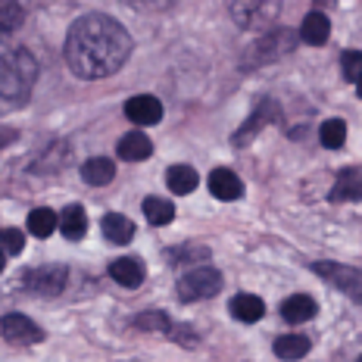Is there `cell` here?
Returning <instances> with one entry per match:
<instances>
[{
	"mask_svg": "<svg viewBox=\"0 0 362 362\" xmlns=\"http://www.w3.org/2000/svg\"><path fill=\"white\" fill-rule=\"evenodd\" d=\"M35 78L37 63L28 50H0V97L4 100H25L28 90L35 88Z\"/></svg>",
	"mask_w": 362,
	"mask_h": 362,
	"instance_id": "7a4b0ae2",
	"label": "cell"
},
{
	"mask_svg": "<svg viewBox=\"0 0 362 362\" xmlns=\"http://www.w3.org/2000/svg\"><path fill=\"white\" fill-rule=\"evenodd\" d=\"M313 272L322 275L325 281H331L341 293H346L350 300L362 303V272L341 266V262H313Z\"/></svg>",
	"mask_w": 362,
	"mask_h": 362,
	"instance_id": "5b68a950",
	"label": "cell"
},
{
	"mask_svg": "<svg viewBox=\"0 0 362 362\" xmlns=\"http://www.w3.org/2000/svg\"><path fill=\"white\" fill-rule=\"evenodd\" d=\"M356 362H362V356H359V359H356Z\"/></svg>",
	"mask_w": 362,
	"mask_h": 362,
	"instance_id": "e575fe53",
	"label": "cell"
},
{
	"mask_svg": "<svg viewBox=\"0 0 362 362\" xmlns=\"http://www.w3.org/2000/svg\"><path fill=\"white\" fill-rule=\"evenodd\" d=\"M57 228L63 231V238L81 240V238H85V231H88V216H85V209H81V206H66L63 213H59V225H57Z\"/></svg>",
	"mask_w": 362,
	"mask_h": 362,
	"instance_id": "9a60e30c",
	"label": "cell"
},
{
	"mask_svg": "<svg viewBox=\"0 0 362 362\" xmlns=\"http://www.w3.org/2000/svg\"><path fill=\"white\" fill-rule=\"evenodd\" d=\"M319 141H322V147H328V150L344 147V141H346V125H344V119H328V122L319 128Z\"/></svg>",
	"mask_w": 362,
	"mask_h": 362,
	"instance_id": "d4e9b609",
	"label": "cell"
},
{
	"mask_svg": "<svg viewBox=\"0 0 362 362\" xmlns=\"http://www.w3.org/2000/svg\"><path fill=\"white\" fill-rule=\"evenodd\" d=\"M209 191L216 200H238L244 194V181L231 169H213L209 172Z\"/></svg>",
	"mask_w": 362,
	"mask_h": 362,
	"instance_id": "7c38bea8",
	"label": "cell"
},
{
	"mask_svg": "<svg viewBox=\"0 0 362 362\" xmlns=\"http://www.w3.org/2000/svg\"><path fill=\"white\" fill-rule=\"evenodd\" d=\"M315 313H319V303H315L313 297H306V293H293V297H288L281 303V315H284V322H291V325L315 319Z\"/></svg>",
	"mask_w": 362,
	"mask_h": 362,
	"instance_id": "4fadbf2b",
	"label": "cell"
},
{
	"mask_svg": "<svg viewBox=\"0 0 362 362\" xmlns=\"http://www.w3.org/2000/svg\"><path fill=\"white\" fill-rule=\"evenodd\" d=\"M275 119H278V103H275V100H259V107L253 110V116H250L244 125L238 128V134H235V144H238V147H244L247 141H253V134L259 132L262 125L275 122Z\"/></svg>",
	"mask_w": 362,
	"mask_h": 362,
	"instance_id": "30bf717a",
	"label": "cell"
},
{
	"mask_svg": "<svg viewBox=\"0 0 362 362\" xmlns=\"http://www.w3.org/2000/svg\"><path fill=\"white\" fill-rule=\"evenodd\" d=\"M0 247L10 256H16V253H22V247H25V235H22L19 228H4L0 231Z\"/></svg>",
	"mask_w": 362,
	"mask_h": 362,
	"instance_id": "4316f807",
	"label": "cell"
},
{
	"mask_svg": "<svg viewBox=\"0 0 362 362\" xmlns=\"http://www.w3.org/2000/svg\"><path fill=\"white\" fill-rule=\"evenodd\" d=\"M225 4L240 28H269L281 10V0H225Z\"/></svg>",
	"mask_w": 362,
	"mask_h": 362,
	"instance_id": "3957f363",
	"label": "cell"
},
{
	"mask_svg": "<svg viewBox=\"0 0 362 362\" xmlns=\"http://www.w3.org/2000/svg\"><path fill=\"white\" fill-rule=\"evenodd\" d=\"M132 6H141V10H169L175 0H125Z\"/></svg>",
	"mask_w": 362,
	"mask_h": 362,
	"instance_id": "f546056e",
	"label": "cell"
},
{
	"mask_svg": "<svg viewBox=\"0 0 362 362\" xmlns=\"http://www.w3.org/2000/svg\"><path fill=\"white\" fill-rule=\"evenodd\" d=\"M187 256H194V262H200V256H209V250H206V247H181V250L169 253V259H175V266H181Z\"/></svg>",
	"mask_w": 362,
	"mask_h": 362,
	"instance_id": "f1b7e54d",
	"label": "cell"
},
{
	"mask_svg": "<svg viewBox=\"0 0 362 362\" xmlns=\"http://www.w3.org/2000/svg\"><path fill=\"white\" fill-rule=\"evenodd\" d=\"M13 141H16V132H13V128H0V150L10 147Z\"/></svg>",
	"mask_w": 362,
	"mask_h": 362,
	"instance_id": "4dcf8cb0",
	"label": "cell"
},
{
	"mask_svg": "<svg viewBox=\"0 0 362 362\" xmlns=\"http://www.w3.org/2000/svg\"><path fill=\"white\" fill-rule=\"evenodd\" d=\"M134 325H138L141 331H165V334H169L172 322H169L165 313H160V309H147V313H141L138 319H134Z\"/></svg>",
	"mask_w": 362,
	"mask_h": 362,
	"instance_id": "484cf974",
	"label": "cell"
},
{
	"mask_svg": "<svg viewBox=\"0 0 362 362\" xmlns=\"http://www.w3.org/2000/svg\"><path fill=\"white\" fill-rule=\"evenodd\" d=\"M22 19H25V10H22L19 0H0V41L16 32Z\"/></svg>",
	"mask_w": 362,
	"mask_h": 362,
	"instance_id": "7402d4cb",
	"label": "cell"
},
{
	"mask_svg": "<svg viewBox=\"0 0 362 362\" xmlns=\"http://www.w3.org/2000/svg\"><path fill=\"white\" fill-rule=\"evenodd\" d=\"M150 153H153V144H150V138H144L141 132H128L125 138L119 141V156H122V160L138 163V160H147Z\"/></svg>",
	"mask_w": 362,
	"mask_h": 362,
	"instance_id": "e0dca14e",
	"label": "cell"
},
{
	"mask_svg": "<svg viewBox=\"0 0 362 362\" xmlns=\"http://www.w3.org/2000/svg\"><path fill=\"white\" fill-rule=\"evenodd\" d=\"M165 181H169V191L178 194V197H185V194H191L194 187H197V172L191 169V165H172L169 172H165Z\"/></svg>",
	"mask_w": 362,
	"mask_h": 362,
	"instance_id": "ffe728a7",
	"label": "cell"
},
{
	"mask_svg": "<svg viewBox=\"0 0 362 362\" xmlns=\"http://www.w3.org/2000/svg\"><path fill=\"white\" fill-rule=\"evenodd\" d=\"M57 225H59V218H57L54 209H47V206L28 213V231H32L35 238H50L57 231Z\"/></svg>",
	"mask_w": 362,
	"mask_h": 362,
	"instance_id": "603a6c76",
	"label": "cell"
},
{
	"mask_svg": "<svg viewBox=\"0 0 362 362\" xmlns=\"http://www.w3.org/2000/svg\"><path fill=\"white\" fill-rule=\"evenodd\" d=\"M125 116L132 119L134 125H156L163 119V103L150 94H138L125 103Z\"/></svg>",
	"mask_w": 362,
	"mask_h": 362,
	"instance_id": "9c48e42d",
	"label": "cell"
},
{
	"mask_svg": "<svg viewBox=\"0 0 362 362\" xmlns=\"http://www.w3.org/2000/svg\"><path fill=\"white\" fill-rule=\"evenodd\" d=\"M331 200L334 203H350V200H362V169H344L341 175L334 178V187H331Z\"/></svg>",
	"mask_w": 362,
	"mask_h": 362,
	"instance_id": "8fae6325",
	"label": "cell"
},
{
	"mask_svg": "<svg viewBox=\"0 0 362 362\" xmlns=\"http://www.w3.org/2000/svg\"><path fill=\"white\" fill-rule=\"evenodd\" d=\"M110 278L116 284H122V288L134 291L144 284V262L138 259V256H122V259H112L110 262Z\"/></svg>",
	"mask_w": 362,
	"mask_h": 362,
	"instance_id": "ba28073f",
	"label": "cell"
},
{
	"mask_svg": "<svg viewBox=\"0 0 362 362\" xmlns=\"http://www.w3.org/2000/svg\"><path fill=\"white\" fill-rule=\"evenodd\" d=\"M81 178L88 185H107V181L116 178V163L107 160V156H94V160L81 165Z\"/></svg>",
	"mask_w": 362,
	"mask_h": 362,
	"instance_id": "ac0fdd59",
	"label": "cell"
},
{
	"mask_svg": "<svg viewBox=\"0 0 362 362\" xmlns=\"http://www.w3.org/2000/svg\"><path fill=\"white\" fill-rule=\"evenodd\" d=\"M132 54V35L103 13L75 19L66 37V63L78 78H110Z\"/></svg>",
	"mask_w": 362,
	"mask_h": 362,
	"instance_id": "6da1fadb",
	"label": "cell"
},
{
	"mask_svg": "<svg viewBox=\"0 0 362 362\" xmlns=\"http://www.w3.org/2000/svg\"><path fill=\"white\" fill-rule=\"evenodd\" d=\"M231 315H235L238 322H259L262 315H266V303H262L259 297H253V293H238V297L231 300Z\"/></svg>",
	"mask_w": 362,
	"mask_h": 362,
	"instance_id": "2e32d148",
	"label": "cell"
},
{
	"mask_svg": "<svg viewBox=\"0 0 362 362\" xmlns=\"http://www.w3.org/2000/svg\"><path fill=\"white\" fill-rule=\"evenodd\" d=\"M103 235H107L112 244H128L134 238V222L125 218L122 213H110L103 216Z\"/></svg>",
	"mask_w": 362,
	"mask_h": 362,
	"instance_id": "d6986e66",
	"label": "cell"
},
{
	"mask_svg": "<svg viewBox=\"0 0 362 362\" xmlns=\"http://www.w3.org/2000/svg\"><path fill=\"white\" fill-rule=\"evenodd\" d=\"M222 291V272L213 269V266H197L191 269L187 275H181L178 281V297L181 300H209Z\"/></svg>",
	"mask_w": 362,
	"mask_h": 362,
	"instance_id": "277c9868",
	"label": "cell"
},
{
	"mask_svg": "<svg viewBox=\"0 0 362 362\" xmlns=\"http://www.w3.org/2000/svg\"><path fill=\"white\" fill-rule=\"evenodd\" d=\"M309 337H303V334H284V337H278L275 341V356L278 359H300V356H306L309 353Z\"/></svg>",
	"mask_w": 362,
	"mask_h": 362,
	"instance_id": "44dd1931",
	"label": "cell"
},
{
	"mask_svg": "<svg viewBox=\"0 0 362 362\" xmlns=\"http://www.w3.org/2000/svg\"><path fill=\"white\" fill-rule=\"evenodd\" d=\"M69 272L66 266H41V269H28L22 272V288L37 293V297H57L66 288Z\"/></svg>",
	"mask_w": 362,
	"mask_h": 362,
	"instance_id": "8992f818",
	"label": "cell"
},
{
	"mask_svg": "<svg viewBox=\"0 0 362 362\" xmlns=\"http://www.w3.org/2000/svg\"><path fill=\"white\" fill-rule=\"evenodd\" d=\"M356 90H359V97H362V75H359V78H356Z\"/></svg>",
	"mask_w": 362,
	"mask_h": 362,
	"instance_id": "d6a6232c",
	"label": "cell"
},
{
	"mask_svg": "<svg viewBox=\"0 0 362 362\" xmlns=\"http://www.w3.org/2000/svg\"><path fill=\"white\" fill-rule=\"evenodd\" d=\"M0 334H4L10 344H16V346H28V344H41L44 341V331L37 328L32 319H25L22 313L4 315V319H0Z\"/></svg>",
	"mask_w": 362,
	"mask_h": 362,
	"instance_id": "52a82bcc",
	"label": "cell"
},
{
	"mask_svg": "<svg viewBox=\"0 0 362 362\" xmlns=\"http://www.w3.org/2000/svg\"><path fill=\"white\" fill-rule=\"evenodd\" d=\"M328 35H331V22L325 13H306V19H303V28H300V37H303L306 44H313V47H322V44L328 41Z\"/></svg>",
	"mask_w": 362,
	"mask_h": 362,
	"instance_id": "5bb4252c",
	"label": "cell"
},
{
	"mask_svg": "<svg viewBox=\"0 0 362 362\" xmlns=\"http://www.w3.org/2000/svg\"><path fill=\"white\" fill-rule=\"evenodd\" d=\"M4 266H6V256H4V250H0V272H4Z\"/></svg>",
	"mask_w": 362,
	"mask_h": 362,
	"instance_id": "1f68e13d",
	"label": "cell"
},
{
	"mask_svg": "<svg viewBox=\"0 0 362 362\" xmlns=\"http://www.w3.org/2000/svg\"><path fill=\"white\" fill-rule=\"evenodd\" d=\"M341 63H344V75L350 81H356L362 75V54L359 50H346V54L341 57Z\"/></svg>",
	"mask_w": 362,
	"mask_h": 362,
	"instance_id": "83f0119b",
	"label": "cell"
},
{
	"mask_svg": "<svg viewBox=\"0 0 362 362\" xmlns=\"http://www.w3.org/2000/svg\"><path fill=\"white\" fill-rule=\"evenodd\" d=\"M144 216L150 225H169L175 218V203L163 200V197H147L144 200Z\"/></svg>",
	"mask_w": 362,
	"mask_h": 362,
	"instance_id": "cb8c5ba5",
	"label": "cell"
},
{
	"mask_svg": "<svg viewBox=\"0 0 362 362\" xmlns=\"http://www.w3.org/2000/svg\"><path fill=\"white\" fill-rule=\"evenodd\" d=\"M315 4H331V0H315Z\"/></svg>",
	"mask_w": 362,
	"mask_h": 362,
	"instance_id": "836d02e7",
	"label": "cell"
}]
</instances>
